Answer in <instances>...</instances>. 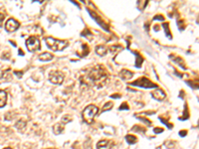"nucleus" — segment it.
<instances>
[{
  "label": "nucleus",
  "instance_id": "f257e3e1",
  "mask_svg": "<svg viewBox=\"0 0 199 149\" xmlns=\"http://www.w3.org/2000/svg\"><path fill=\"white\" fill-rule=\"evenodd\" d=\"M88 78L93 86H97L101 88L107 82L108 74L101 66H96V67L92 68L90 72L88 73Z\"/></svg>",
  "mask_w": 199,
  "mask_h": 149
},
{
  "label": "nucleus",
  "instance_id": "f03ea898",
  "mask_svg": "<svg viewBox=\"0 0 199 149\" xmlns=\"http://www.w3.org/2000/svg\"><path fill=\"white\" fill-rule=\"evenodd\" d=\"M46 44H47V46L52 50V51H55V52L62 51V50H64L69 45L68 41L57 40L55 38H52V37H48V38H46Z\"/></svg>",
  "mask_w": 199,
  "mask_h": 149
},
{
  "label": "nucleus",
  "instance_id": "7ed1b4c3",
  "mask_svg": "<svg viewBox=\"0 0 199 149\" xmlns=\"http://www.w3.org/2000/svg\"><path fill=\"white\" fill-rule=\"evenodd\" d=\"M98 111H99V109L96 105H88L86 109L83 110L84 121L88 124H91L93 122V120H94V118L97 115V113H98Z\"/></svg>",
  "mask_w": 199,
  "mask_h": 149
},
{
  "label": "nucleus",
  "instance_id": "20e7f679",
  "mask_svg": "<svg viewBox=\"0 0 199 149\" xmlns=\"http://www.w3.org/2000/svg\"><path fill=\"white\" fill-rule=\"evenodd\" d=\"M25 44L29 52H35V51L40 50V41L34 36L29 37V38L26 40Z\"/></svg>",
  "mask_w": 199,
  "mask_h": 149
},
{
  "label": "nucleus",
  "instance_id": "39448f33",
  "mask_svg": "<svg viewBox=\"0 0 199 149\" xmlns=\"http://www.w3.org/2000/svg\"><path fill=\"white\" fill-rule=\"evenodd\" d=\"M49 81L54 85H61L64 81V74L60 72H51L49 74Z\"/></svg>",
  "mask_w": 199,
  "mask_h": 149
},
{
  "label": "nucleus",
  "instance_id": "423d86ee",
  "mask_svg": "<svg viewBox=\"0 0 199 149\" xmlns=\"http://www.w3.org/2000/svg\"><path fill=\"white\" fill-rule=\"evenodd\" d=\"M19 22L18 21H16L15 19L13 18H10V19H8L6 23H5V29H6V31L7 32H14L16 31L17 29L19 28Z\"/></svg>",
  "mask_w": 199,
  "mask_h": 149
},
{
  "label": "nucleus",
  "instance_id": "0eeeda50",
  "mask_svg": "<svg viewBox=\"0 0 199 149\" xmlns=\"http://www.w3.org/2000/svg\"><path fill=\"white\" fill-rule=\"evenodd\" d=\"M113 144L109 140H101L97 144V148L98 149H112Z\"/></svg>",
  "mask_w": 199,
  "mask_h": 149
},
{
  "label": "nucleus",
  "instance_id": "6e6552de",
  "mask_svg": "<svg viewBox=\"0 0 199 149\" xmlns=\"http://www.w3.org/2000/svg\"><path fill=\"white\" fill-rule=\"evenodd\" d=\"M151 96L153 97V98L157 99V101H163L165 98V94L163 90L160 89H156L155 90H153L151 93Z\"/></svg>",
  "mask_w": 199,
  "mask_h": 149
},
{
  "label": "nucleus",
  "instance_id": "1a4fd4ad",
  "mask_svg": "<svg viewBox=\"0 0 199 149\" xmlns=\"http://www.w3.org/2000/svg\"><path fill=\"white\" fill-rule=\"evenodd\" d=\"M53 133H54L55 135H59L61 133H63V131H64V126H63V124H61V123H56L54 126H53Z\"/></svg>",
  "mask_w": 199,
  "mask_h": 149
},
{
  "label": "nucleus",
  "instance_id": "9d476101",
  "mask_svg": "<svg viewBox=\"0 0 199 149\" xmlns=\"http://www.w3.org/2000/svg\"><path fill=\"white\" fill-rule=\"evenodd\" d=\"M107 52H108L107 47L103 46V45H100V46H97L96 47V53L98 54L99 56H101V57H104L105 54H107Z\"/></svg>",
  "mask_w": 199,
  "mask_h": 149
},
{
  "label": "nucleus",
  "instance_id": "9b49d317",
  "mask_svg": "<svg viewBox=\"0 0 199 149\" xmlns=\"http://www.w3.org/2000/svg\"><path fill=\"white\" fill-rule=\"evenodd\" d=\"M7 101V94L4 90H0V107L5 106Z\"/></svg>",
  "mask_w": 199,
  "mask_h": 149
},
{
  "label": "nucleus",
  "instance_id": "f8f14e48",
  "mask_svg": "<svg viewBox=\"0 0 199 149\" xmlns=\"http://www.w3.org/2000/svg\"><path fill=\"white\" fill-rule=\"evenodd\" d=\"M120 74H121V78H123V80H129V78H132L133 76V74L132 72L128 71V70H123Z\"/></svg>",
  "mask_w": 199,
  "mask_h": 149
},
{
  "label": "nucleus",
  "instance_id": "ddd939ff",
  "mask_svg": "<svg viewBox=\"0 0 199 149\" xmlns=\"http://www.w3.org/2000/svg\"><path fill=\"white\" fill-rule=\"evenodd\" d=\"M52 59H53V55L50 53H42L39 56V60L42 62H48V61H51Z\"/></svg>",
  "mask_w": 199,
  "mask_h": 149
},
{
  "label": "nucleus",
  "instance_id": "4468645a",
  "mask_svg": "<svg viewBox=\"0 0 199 149\" xmlns=\"http://www.w3.org/2000/svg\"><path fill=\"white\" fill-rule=\"evenodd\" d=\"M125 140H127V142H128V144H135V143H136V141H137V139H136V136L129 135V134H128L127 136H125Z\"/></svg>",
  "mask_w": 199,
  "mask_h": 149
},
{
  "label": "nucleus",
  "instance_id": "2eb2a0df",
  "mask_svg": "<svg viewBox=\"0 0 199 149\" xmlns=\"http://www.w3.org/2000/svg\"><path fill=\"white\" fill-rule=\"evenodd\" d=\"M25 126H26V122L23 121V120H20V121H18L17 123H16V128H17V129L19 131H21V132L24 131V128H25Z\"/></svg>",
  "mask_w": 199,
  "mask_h": 149
},
{
  "label": "nucleus",
  "instance_id": "dca6fc26",
  "mask_svg": "<svg viewBox=\"0 0 199 149\" xmlns=\"http://www.w3.org/2000/svg\"><path fill=\"white\" fill-rule=\"evenodd\" d=\"M72 121V117L71 115H64L62 117V122L65 123H68V122H71Z\"/></svg>",
  "mask_w": 199,
  "mask_h": 149
},
{
  "label": "nucleus",
  "instance_id": "f3484780",
  "mask_svg": "<svg viewBox=\"0 0 199 149\" xmlns=\"http://www.w3.org/2000/svg\"><path fill=\"white\" fill-rule=\"evenodd\" d=\"M113 109V102H108V103H105V105H104L103 107V109H101V111H105V110H109V109Z\"/></svg>",
  "mask_w": 199,
  "mask_h": 149
},
{
  "label": "nucleus",
  "instance_id": "a211bd4d",
  "mask_svg": "<svg viewBox=\"0 0 199 149\" xmlns=\"http://www.w3.org/2000/svg\"><path fill=\"white\" fill-rule=\"evenodd\" d=\"M123 109H125V110L129 109V107H128V105H127V103H123V105L120 106V110H123Z\"/></svg>",
  "mask_w": 199,
  "mask_h": 149
},
{
  "label": "nucleus",
  "instance_id": "6ab92c4d",
  "mask_svg": "<svg viewBox=\"0 0 199 149\" xmlns=\"http://www.w3.org/2000/svg\"><path fill=\"white\" fill-rule=\"evenodd\" d=\"M153 131H154V133H161V132L163 131V129H162V128H159V127H156V128H154Z\"/></svg>",
  "mask_w": 199,
  "mask_h": 149
},
{
  "label": "nucleus",
  "instance_id": "aec40b11",
  "mask_svg": "<svg viewBox=\"0 0 199 149\" xmlns=\"http://www.w3.org/2000/svg\"><path fill=\"white\" fill-rule=\"evenodd\" d=\"M4 18H5L4 14L3 13H0V27L2 26V22L4 21Z\"/></svg>",
  "mask_w": 199,
  "mask_h": 149
},
{
  "label": "nucleus",
  "instance_id": "412c9836",
  "mask_svg": "<svg viewBox=\"0 0 199 149\" xmlns=\"http://www.w3.org/2000/svg\"><path fill=\"white\" fill-rule=\"evenodd\" d=\"M186 134H187V131H185V130L179 131V135H180V136H182V137H183V136H185Z\"/></svg>",
  "mask_w": 199,
  "mask_h": 149
},
{
  "label": "nucleus",
  "instance_id": "4be33fe9",
  "mask_svg": "<svg viewBox=\"0 0 199 149\" xmlns=\"http://www.w3.org/2000/svg\"><path fill=\"white\" fill-rule=\"evenodd\" d=\"M4 149H11L10 147H7V148H4Z\"/></svg>",
  "mask_w": 199,
  "mask_h": 149
},
{
  "label": "nucleus",
  "instance_id": "5701e85b",
  "mask_svg": "<svg viewBox=\"0 0 199 149\" xmlns=\"http://www.w3.org/2000/svg\"><path fill=\"white\" fill-rule=\"evenodd\" d=\"M47 149H54V148H47Z\"/></svg>",
  "mask_w": 199,
  "mask_h": 149
}]
</instances>
